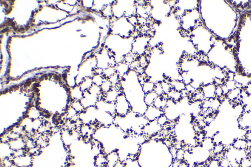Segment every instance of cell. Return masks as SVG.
<instances>
[{"label": "cell", "mask_w": 251, "mask_h": 167, "mask_svg": "<svg viewBox=\"0 0 251 167\" xmlns=\"http://www.w3.org/2000/svg\"><path fill=\"white\" fill-rule=\"evenodd\" d=\"M116 115L125 117L132 112L131 105L123 91L120 93L115 102Z\"/></svg>", "instance_id": "obj_1"}, {"label": "cell", "mask_w": 251, "mask_h": 167, "mask_svg": "<svg viewBox=\"0 0 251 167\" xmlns=\"http://www.w3.org/2000/svg\"><path fill=\"white\" fill-rule=\"evenodd\" d=\"M34 157L29 153L18 157H13V161L18 167H32Z\"/></svg>", "instance_id": "obj_2"}, {"label": "cell", "mask_w": 251, "mask_h": 167, "mask_svg": "<svg viewBox=\"0 0 251 167\" xmlns=\"http://www.w3.org/2000/svg\"><path fill=\"white\" fill-rule=\"evenodd\" d=\"M164 114V111L156 108L154 106H148L144 116L149 122L156 121L160 116Z\"/></svg>", "instance_id": "obj_3"}, {"label": "cell", "mask_w": 251, "mask_h": 167, "mask_svg": "<svg viewBox=\"0 0 251 167\" xmlns=\"http://www.w3.org/2000/svg\"><path fill=\"white\" fill-rule=\"evenodd\" d=\"M216 86L213 83L205 84L202 86L201 89L205 99H214L216 97L215 90Z\"/></svg>", "instance_id": "obj_4"}, {"label": "cell", "mask_w": 251, "mask_h": 167, "mask_svg": "<svg viewBox=\"0 0 251 167\" xmlns=\"http://www.w3.org/2000/svg\"><path fill=\"white\" fill-rule=\"evenodd\" d=\"M9 144L13 152L26 149L25 139L24 137L12 140L9 142Z\"/></svg>", "instance_id": "obj_5"}, {"label": "cell", "mask_w": 251, "mask_h": 167, "mask_svg": "<svg viewBox=\"0 0 251 167\" xmlns=\"http://www.w3.org/2000/svg\"><path fill=\"white\" fill-rule=\"evenodd\" d=\"M94 164L95 167H107V154L101 152L94 156Z\"/></svg>", "instance_id": "obj_6"}, {"label": "cell", "mask_w": 251, "mask_h": 167, "mask_svg": "<svg viewBox=\"0 0 251 167\" xmlns=\"http://www.w3.org/2000/svg\"><path fill=\"white\" fill-rule=\"evenodd\" d=\"M118 149L113 150L107 154V167H114L116 164L120 160Z\"/></svg>", "instance_id": "obj_7"}, {"label": "cell", "mask_w": 251, "mask_h": 167, "mask_svg": "<svg viewBox=\"0 0 251 167\" xmlns=\"http://www.w3.org/2000/svg\"><path fill=\"white\" fill-rule=\"evenodd\" d=\"M70 96L72 101H81L83 97V92L79 85L71 88L70 90Z\"/></svg>", "instance_id": "obj_8"}, {"label": "cell", "mask_w": 251, "mask_h": 167, "mask_svg": "<svg viewBox=\"0 0 251 167\" xmlns=\"http://www.w3.org/2000/svg\"><path fill=\"white\" fill-rule=\"evenodd\" d=\"M115 68L117 73L122 78L125 75H127L131 70L130 65L124 62L117 64Z\"/></svg>", "instance_id": "obj_9"}, {"label": "cell", "mask_w": 251, "mask_h": 167, "mask_svg": "<svg viewBox=\"0 0 251 167\" xmlns=\"http://www.w3.org/2000/svg\"><path fill=\"white\" fill-rule=\"evenodd\" d=\"M232 145L237 150H245L247 148V141L245 139L237 138L233 139Z\"/></svg>", "instance_id": "obj_10"}, {"label": "cell", "mask_w": 251, "mask_h": 167, "mask_svg": "<svg viewBox=\"0 0 251 167\" xmlns=\"http://www.w3.org/2000/svg\"><path fill=\"white\" fill-rule=\"evenodd\" d=\"M159 96L155 91L151 92L148 94L145 95L144 96V102L148 106L153 105L154 101Z\"/></svg>", "instance_id": "obj_11"}, {"label": "cell", "mask_w": 251, "mask_h": 167, "mask_svg": "<svg viewBox=\"0 0 251 167\" xmlns=\"http://www.w3.org/2000/svg\"><path fill=\"white\" fill-rule=\"evenodd\" d=\"M169 82L173 89L177 91L181 92L186 89V85L183 81L172 80Z\"/></svg>", "instance_id": "obj_12"}, {"label": "cell", "mask_w": 251, "mask_h": 167, "mask_svg": "<svg viewBox=\"0 0 251 167\" xmlns=\"http://www.w3.org/2000/svg\"><path fill=\"white\" fill-rule=\"evenodd\" d=\"M93 85V83L92 78H87L82 81L81 84H79V86L80 87L82 91L84 92L89 91V89Z\"/></svg>", "instance_id": "obj_13"}, {"label": "cell", "mask_w": 251, "mask_h": 167, "mask_svg": "<svg viewBox=\"0 0 251 167\" xmlns=\"http://www.w3.org/2000/svg\"><path fill=\"white\" fill-rule=\"evenodd\" d=\"M155 86V83L152 82L151 80L147 81L142 85V90L144 94H148L149 93L154 91Z\"/></svg>", "instance_id": "obj_14"}, {"label": "cell", "mask_w": 251, "mask_h": 167, "mask_svg": "<svg viewBox=\"0 0 251 167\" xmlns=\"http://www.w3.org/2000/svg\"><path fill=\"white\" fill-rule=\"evenodd\" d=\"M100 87L103 93L106 94L113 89V86L111 83V82L109 81V79H106Z\"/></svg>", "instance_id": "obj_15"}, {"label": "cell", "mask_w": 251, "mask_h": 167, "mask_svg": "<svg viewBox=\"0 0 251 167\" xmlns=\"http://www.w3.org/2000/svg\"><path fill=\"white\" fill-rule=\"evenodd\" d=\"M72 108H73L79 114L83 112L85 110V108L79 101H71V105Z\"/></svg>", "instance_id": "obj_16"}, {"label": "cell", "mask_w": 251, "mask_h": 167, "mask_svg": "<svg viewBox=\"0 0 251 167\" xmlns=\"http://www.w3.org/2000/svg\"><path fill=\"white\" fill-rule=\"evenodd\" d=\"M92 79L93 84H95L96 85L98 86H101L103 82L106 79L103 75L95 74V75L93 76Z\"/></svg>", "instance_id": "obj_17"}, {"label": "cell", "mask_w": 251, "mask_h": 167, "mask_svg": "<svg viewBox=\"0 0 251 167\" xmlns=\"http://www.w3.org/2000/svg\"><path fill=\"white\" fill-rule=\"evenodd\" d=\"M157 124H159L160 126L161 127L164 126V125H165L167 124V122L169 121L166 116L164 114H162V115L159 117L156 121Z\"/></svg>", "instance_id": "obj_18"}, {"label": "cell", "mask_w": 251, "mask_h": 167, "mask_svg": "<svg viewBox=\"0 0 251 167\" xmlns=\"http://www.w3.org/2000/svg\"><path fill=\"white\" fill-rule=\"evenodd\" d=\"M154 91L156 93L158 96H161V95H164V92L162 86H161V82L155 83Z\"/></svg>", "instance_id": "obj_19"}, {"label": "cell", "mask_w": 251, "mask_h": 167, "mask_svg": "<svg viewBox=\"0 0 251 167\" xmlns=\"http://www.w3.org/2000/svg\"><path fill=\"white\" fill-rule=\"evenodd\" d=\"M184 154H185V151L184 149H180L178 150L176 159L179 161H183L184 158Z\"/></svg>", "instance_id": "obj_20"}]
</instances>
